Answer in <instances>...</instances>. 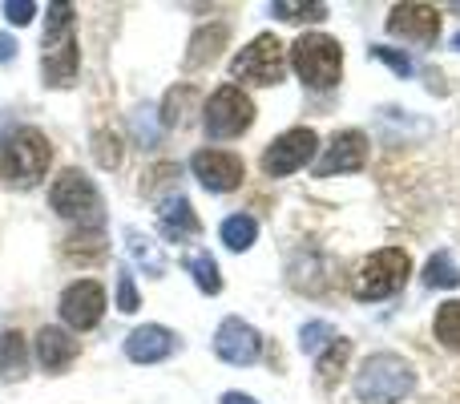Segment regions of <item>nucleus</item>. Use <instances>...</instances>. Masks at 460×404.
Returning a JSON list of instances; mask_svg holds the SVG:
<instances>
[{"mask_svg":"<svg viewBox=\"0 0 460 404\" xmlns=\"http://www.w3.org/2000/svg\"><path fill=\"white\" fill-rule=\"evenodd\" d=\"M49 162H53V146L40 130L16 126L0 138V183L29 191L49 175Z\"/></svg>","mask_w":460,"mask_h":404,"instance_id":"obj_1","label":"nucleus"},{"mask_svg":"<svg viewBox=\"0 0 460 404\" xmlns=\"http://www.w3.org/2000/svg\"><path fill=\"white\" fill-rule=\"evenodd\" d=\"M351 389L359 404H400L416 389V368L396 352H376L359 364Z\"/></svg>","mask_w":460,"mask_h":404,"instance_id":"obj_2","label":"nucleus"},{"mask_svg":"<svg viewBox=\"0 0 460 404\" xmlns=\"http://www.w3.org/2000/svg\"><path fill=\"white\" fill-rule=\"evenodd\" d=\"M291 69L303 77V85L311 89H332L340 85V73H343V49L335 37L327 32H303L299 40L291 45Z\"/></svg>","mask_w":460,"mask_h":404,"instance_id":"obj_3","label":"nucleus"},{"mask_svg":"<svg viewBox=\"0 0 460 404\" xmlns=\"http://www.w3.org/2000/svg\"><path fill=\"white\" fill-rule=\"evenodd\" d=\"M408 275H412V259H408L404 247H384L351 275V295L364 303L388 300L408 283Z\"/></svg>","mask_w":460,"mask_h":404,"instance_id":"obj_4","label":"nucleus"},{"mask_svg":"<svg viewBox=\"0 0 460 404\" xmlns=\"http://www.w3.org/2000/svg\"><path fill=\"white\" fill-rule=\"evenodd\" d=\"M49 202H53V211L61 214V219L77 222L81 230H102V194H97L93 178H85L81 170H61L53 183V191H49Z\"/></svg>","mask_w":460,"mask_h":404,"instance_id":"obj_5","label":"nucleus"},{"mask_svg":"<svg viewBox=\"0 0 460 404\" xmlns=\"http://www.w3.org/2000/svg\"><path fill=\"white\" fill-rule=\"evenodd\" d=\"M287 73V49L275 32H259L243 53L230 61V77L246 85H279Z\"/></svg>","mask_w":460,"mask_h":404,"instance_id":"obj_6","label":"nucleus"},{"mask_svg":"<svg viewBox=\"0 0 460 404\" xmlns=\"http://www.w3.org/2000/svg\"><path fill=\"white\" fill-rule=\"evenodd\" d=\"M202 126L215 142H226V138H238L254 126V102L243 94L238 85H223L215 89V97L202 110Z\"/></svg>","mask_w":460,"mask_h":404,"instance_id":"obj_7","label":"nucleus"},{"mask_svg":"<svg viewBox=\"0 0 460 404\" xmlns=\"http://www.w3.org/2000/svg\"><path fill=\"white\" fill-rule=\"evenodd\" d=\"M319 150V134L311 126H295L287 134H279L275 142L262 150V175L267 178H287L295 170H303Z\"/></svg>","mask_w":460,"mask_h":404,"instance_id":"obj_8","label":"nucleus"},{"mask_svg":"<svg viewBox=\"0 0 460 404\" xmlns=\"http://www.w3.org/2000/svg\"><path fill=\"white\" fill-rule=\"evenodd\" d=\"M61 319L73 328V332H89V328L102 324L105 316V287L97 279H77L61 292Z\"/></svg>","mask_w":460,"mask_h":404,"instance_id":"obj_9","label":"nucleus"},{"mask_svg":"<svg viewBox=\"0 0 460 404\" xmlns=\"http://www.w3.org/2000/svg\"><path fill=\"white\" fill-rule=\"evenodd\" d=\"M190 170H194V178H199L210 194L238 191V186H243V178H246L243 158H238V154H230V150H199L190 158Z\"/></svg>","mask_w":460,"mask_h":404,"instance_id":"obj_10","label":"nucleus"},{"mask_svg":"<svg viewBox=\"0 0 460 404\" xmlns=\"http://www.w3.org/2000/svg\"><path fill=\"white\" fill-rule=\"evenodd\" d=\"M215 356L226 360V364L243 368V364H254L262 356V336L246 324L243 316H226L215 332Z\"/></svg>","mask_w":460,"mask_h":404,"instance_id":"obj_11","label":"nucleus"},{"mask_svg":"<svg viewBox=\"0 0 460 404\" xmlns=\"http://www.w3.org/2000/svg\"><path fill=\"white\" fill-rule=\"evenodd\" d=\"M364 162H367V138L359 134V130H340V134L323 146V158L315 162V175L319 178L356 175V170H364Z\"/></svg>","mask_w":460,"mask_h":404,"instance_id":"obj_12","label":"nucleus"},{"mask_svg":"<svg viewBox=\"0 0 460 404\" xmlns=\"http://www.w3.org/2000/svg\"><path fill=\"white\" fill-rule=\"evenodd\" d=\"M77 65H81V49H77L73 29L45 37V53H40V73H45V85H53V89L73 85V81H77Z\"/></svg>","mask_w":460,"mask_h":404,"instance_id":"obj_13","label":"nucleus"},{"mask_svg":"<svg viewBox=\"0 0 460 404\" xmlns=\"http://www.w3.org/2000/svg\"><path fill=\"white\" fill-rule=\"evenodd\" d=\"M388 32L392 37L412 40V45H437L440 13L432 4H396L388 16Z\"/></svg>","mask_w":460,"mask_h":404,"instance_id":"obj_14","label":"nucleus"},{"mask_svg":"<svg viewBox=\"0 0 460 404\" xmlns=\"http://www.w3.org/2000/svg\"><path fill=\"white\" fill-rule=\"evenodd\" d=\"M178 352V336L162 324H142L126 336V356L134 364H162Z\"/></svg>","mask_w":460,"mask_h":404,"instance_id":"obj_15","label":"nucleus"},{"mask_svg":"<svg viewBox=\"0 0 460 404\" xmlns=\"http://www.w3.org/2000/svg\"><path fill=\"white\" fill-rule=\"evenodd\" d=\"M81 356V340H73L65 328H40L37 332V364L45 373H61Z\"/></svg>","mask_w":460,"mask_h":404,"instance_id":"obj_16","label":"nucleus"},{"mask_svg":"<svg viewBox=\"0 0 460 404\" xmlns=\"http://www.w3.org/2000/svg\"><path fill=\"white\" fill-rule=\"evenodd\" d=\"M158 227L170 243H186V238H194L202 230V222H199V214H194L190 199H186V194H174V199H166L158 206Z\"/></svg>","mask_w":460,"mask_h":404,"instance_id":"obj_17","label":"nucleus"},{"mask_svg":"<svg viewBox=\"0 0 460 404\" xmlns=\"http://www.w3.org/2000/svg\"><path fill=\"white\" fill-rule=\"evenodd\" d=\"M121 235H126V251H129V259H134L137 267L146 271V275H154V279L166 275V255H162V247L154 243L150 235H142L137 227H126Z\"/></svg>","mask_w":460,"mask_h":404,"instance_id":"obj_18","label":"nucleus"},{"mask_svg":"<svg viewBox=\"0 0 460 404\" xmlns=\"http://www.w3.org/2000/svg\"><path fill=\"white\" fill-rule=\"evenodd\" d=\"M226 37H230V29H226L223 21H218V24H202V29L194 32V40H190V53H186V69H199V65L215 61V57L223 53Z\"/></svg>","mask_w":460,"mask_h":404,"instance_id":"obj_19","label":"nucleus"},{"mask_svg":"<svg viewBox=\"0 0 460 404\" xmlns=\"http://www.w3.org/2000/svg\"><path fill=\"white\" fill-rule=\"evenodd\" d=\"M29 368V348H24L21 332H0V376L4 381H21Z\"/></svg>","mask_w":460,"mask_h":404,"instance_id":"obj_20","label":"nucleus"},{"mask_svg":"<svg viewBox=\"0 0 460 404\" xmlns=\"http://www.w3.org/2000/svg\"><path fill=\"white\" fill-rule=\"evenodd\" d=\"M65 259H73V263H97L110 247H105V235L102 230H73L69 238H65Z\"/></svg>","mask_w":460,"mask_h":404,"instance_id":"obj_21","label":"nucleus"},{"mask_svg":"<svg viewBox=\"0 0 460 404\" xmlns=\"http://www.w3.org/2000/svg\"><path fill=\"white\" fill-rule=\"evenodd\" d=\"M218 235H223V243L230 251H251L254 238H259V222H254L251 214H230V219H223Z\"/></svg>","mask_w":460,"mask_h":404,"instance_id":"obj_22","label":"nucleus"},{"mask_svg":"<svg viewBox=\"0 0 460 404\" xmlns=\"http://www.w3.org/2000/svg\"><path fill=\"white\" fill-rule=\"evenodd\" d=\"M186 271L194 275V283H199L202 295H218V292H223V275H218V263L210 259V251L186 255Z\"/></svg>","mask_w":460,"mask_h":404,"instance_id":"obj_23","label":"nucleus"},{"mask_svg":"<svg viewBox=\"0 0 460 404\" xmlns=\"http://www.w3.org/2000/svg\"><path fill=\"white\" fill-rule=\"evenodd\" d=\"M142 194H146V199H154L158 206L166 199H174V194H182V191H178V166H174V162L154 166L150 170V183H142Z\"/></svg>","mask_w":460,"mask_h":404,"instance_id":"obj_24","label":"nucleus"},{"mask_svg":"<svg viewBox=\"0 0 460 404\" xmlns=\"http://www.w3.org/2000/svg\"><path fill=\"white\" fill-rule=\"evenodd\" d=\"M424 283H429V287H445V292L460 287V267L453 263V255H448V251L432 255V259L424 263Z\"/></svg>","mask_w":460,"mask_h":404,"instance_id":"obj_25","label":"nucleus"},{"mask_svg":"<svg viewBox=\"0 0 460 404\" xmlns=\"http://www.w3.org/2000/svg\"><path fill=\"white\" fill-rule=\"evenodd\" d=\"M335 340H340V332H335L332 324H323V319H311V324L299 328V348L307 352V356H323Z\"/></svg>","mask_w":460,"mask_h":404,"instance_id":"obj_26","label":"nucleus"},{"mask_svg":"<svg viewBox=\"0 0 460 404\" xmlns=\"http://www.w3.org/2000/svg\"><path fill=\"white\" fill-rule=\"evenodd\" d=\"M437 340L445 344V348H453L460 352V300H448V303H440L437 308Z\"/></svg>","mask_w":460,"mask_h":404,"instance_id":"obj_27","label":"nucleus"},{"mask_svg":"<svg viewBox=\"0 0 460 404\" xmlns=\"http://www.w3.org/2000/svg\"><path fill=\"white\" fill-rule=\"evenodd\" d=\"M348 356H351V340H343V336H340V340H335L332 348L323 352V356H315V360H319V364H315L319 381L332 384V381H335V373H340V368L348 364Z\"/></svg>","mask_w":460,"mask_h":404,"instance_id":"obj_28","label":"nucleus"},{"mask_svg":"<svg viewBox=\"0 0 460 404\" xmlns=\"http://www.w3.org/2000/svg\"><path fill=\"white\" fill-rule=\"evenodd\" d=\"M270 16L279 21H323L327 4H299V0H275L270 4Z\"/></svg>","mask_w":460,"mask_h":404,"instance_id":"obj_29","label":"nucleus"},{"mask_svg":"<svg viewBox=\"0 0 460 404\" xmlns=\"http://www.w3.org/2000/svg\"><path fill=\"white\" fill-rule=\"evenodd\" d=\"M367 57H376V61H384L396 77H412L416 73V65H412V57L404 53V49H392V45H372L367 49Z\"/></svg>","mask_w":460,"mask_h":404,"instance_id":"obj_30","label":"nucleus"},{"mask_svg":"<svg viewBox=\"0 0 460 404\" xmlns=\"http://www.w3.org/2000/svg\"><path fill=\"white\" fill-rule=\"evenodd\" d=\"M93 154H97V162H102L105 170H113L121 162V138L110 134V130H97L93 134Z\"/></svg>","mask_w":460,"mask_h":404,"instance_id":"obj_31","label":"nucleus"},{"mask_svg":"<svg viewBox=\"0 0 460 404\" xmlns=\"http://www.w3.org/2000/svg\"><path fill=\"white\" fill-rule=\"evenodd\" d=\"M129 126H134V134H137V142H142V146H158L162 130H158V121H154L150 105H142V110L129 113Z\"/></svg>","mask_w":460,"mask_h":404,"instance_id":"obj_32","label":"nucleus"},{"mask_svg":"<svg viewBox=\"0 0 460 404\" xmlns=\"http://www.w3.org/2000/svg\"><path fill=\"white\" fill-rule=\"evenodd\" d=\"M137 308H142V300H137V283H134V275L121 267V271H118V311L134 316Z\"/></svg>","mask_w":460,"mask_h":404,"instance_id":"obj_33","label":"nucleus"},{"mask_svg":"<svg viewBox=\"0 0 460 404\" xmlns=\"http://www.w3.org/2000/svg\"><path fill=\"white\" fill-rule=\"evenodd\" d=\"M4 16H8V24H29L32 16H37V4H32V0H8Z\"/></svg>","mask_w":460,"mask_h":404,"instance_id":"obj_34","label":"nucleus"},{"mask_svg":"<svg viewBox=\"0 0 460 404\" xmlns=\"http://www.w3.org/2000/svg\"><path fill=\"white\" fill-rule=\"evenodd\" d=\"M13 57H16V40L8 32H0V65H8Z\"/></svg>","mask_w":460,"mask_h":404,"instance_id":"obj_35","label":"nucleus"},{"mask_svg":"<svg viewBox=\"0 0 460 404\" xmlns=\"http://www.w3.org/2000/svg\"><path fill=\"white\" fill-rule=\"evenodd\" d=\"M218 404H259L254 397H246V392H223V400Z\"/></svg>","mask_w":460,"mask_h":404,"instance_id":"obj_36","label":"nucleus"},{"mask_svg":"<svg viewBox=\"0 0 460 404\" xmlns=\"http://www.w3.org/2000/svg\"><path fill=\"white\" fill-rule=\"evenodd\" d=\"M453 49H456V53H460V32H456V37H453Z\"/></svg>","mask_w":460,"mask_h":404,"instance_id":"obj_37","label":"nucleus"}]
</instances>
